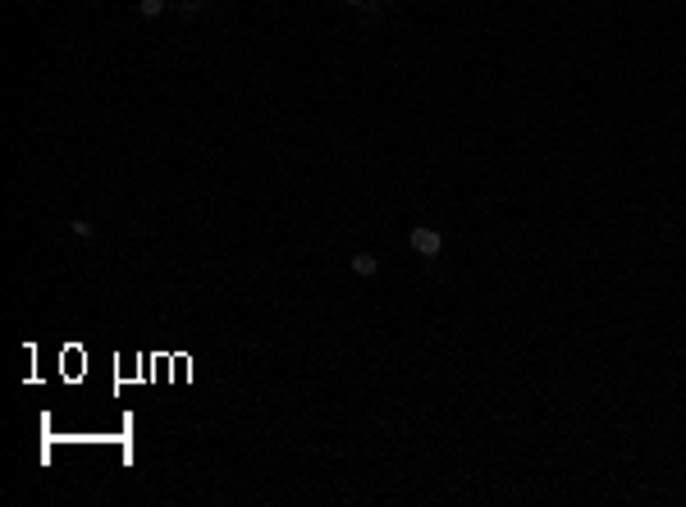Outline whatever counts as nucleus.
Wrapping results in <instances>:
<instances>
[{
    "label": "nucleus",
    "mask_w": 686,
    "mask_h": 507,
    "mask_svg": "<svg viewBox=\"0 0 686 507\" xmlns=\"http://www.w3.org/2000/svg\"><path fill=\"white\" fill-rule=\"evenodd\" d=\"M343 5H353V9H357V5H366V0H343Z\"/></svg>",
    "instance_id": "4"
},
{
    "label": "nucleus",
    "mask_w": 686,
    "mask_h": 507,
    "mask_svg": "<svg viewBox=\"0 0 686 507\" xmlns=\"http://www.w3.org/2000/svg\"><path fill=\"white\" fill-rule=\"evenodd\" d=\"M412 251H417V256H439L444 238L430 229V224H421V229H412Z\"/></svg>",
    "instance_id": "1"
},
{
    "label": "nucleus",
    "mask_w": 686,
    "mask_h": 507,
    "mask_svg": "<svg viewBox=\"0 0 686 507\" xmlns=\"http://www.w3.org/2000/svg\"><path fill=\"white\" fill-rule=\"evenodd\" d=\"M138 9H142V14H147V18H156L160 9H165V0H138Z\"/></svg>",
    "instance_id": "3"
},
{
    "label": "nucleus",
    "mask_w": 686,
    "mask_h": 507,
    "mask_svg": "<svg viewBox=\"0 0 686 507\" xmlns=\"http://www.w3.org/2000/svg\"><path fill=\"white\" fill-rule=\"evenodd\" d=\"M375 270H380V261H375L371 251H362V256H353V275H357V279H371Z\"/></svg>",
    "instance_id": "2"
}]
</instances>
